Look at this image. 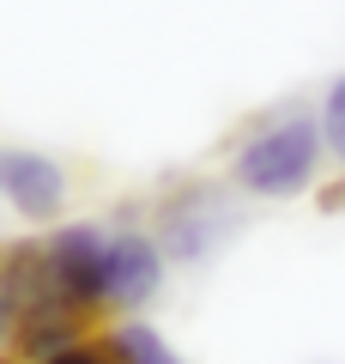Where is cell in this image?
Masks as SVG:
<instances>
[{
  "label": "cell",
  "instance_id": "cell-7",
  "mask_svg": "<svg viewBox=\"0 0 345 364\" xmlns=\"http://www.w3.org/2000/svg\"><path fill=\"white\" fill-rule=\"evenodd\" d=\"M321 146H327V164L345 170V73L333 79L327 91H321Z\"/></svg>",
  "mask_w": 345,
  "mask_h": 364
},
{
  "label": "cell",
  "instance_id": "cell-5",
  "mask_svg": "<svg viewBox=\"0 0 345 364\" xmlns=\"http://www.w3.org/2000/svg\"><path fill=\"white\" fill-rule=\"evenodd\" d=\"M103 231L109 225H91V219H73V225H55L43 243V267H49V286L61 291L67 304H79L85 316H103L97 310V267H103Z\"/></svg>",
  "mask_w": 345,
  "mask_h": 364
},
{
  "label": "cell",
  "instance_id": "cell-8",
  "mask_svg": "<svg viewBox=\"0 0 345 364\" xmlns=\"http://www.w3.org/2000/svg\"><path fill=\"white\" fill-rule=\"evenodd\" d=\"M31 364H115V358L103 352V340L91 334V340H79V346H61V352H49V358H31Z\"/></svg>",
  "mask_w": 345,
  "mask_h": 364
},
{
  "label": "cell",
  "instance_id": "cell-4",
  "mask_svg": "<svg viewBox=\"0 0 345 364\" xmlns=\"http://www.w3.org/2000/svg\"><path fill=\"white\" fill-rule=\"evenodd\" d=\"M73 176L61 158L31 152V146H0V200L13 207V219L25 225H61Z\"/></svg>",
  "mask_w": 345,
  "mask_h": 364
},
{
  "label": "cell",
  "instance_id": "cell-2",
  "mask_svg": "<svg viewBox=\"0 0 345 364\" xmlns=\"http://www.w3.org/2000/svg\"><path fill=\"white\" fill-rule=\"evenodd\" d=\"M152 243L170 267H206L230 237L243 231V207L224 182H176L152 207Z\"/></svg>",
  "mask_w": 345,
  "mask_h": 364
},
{
  "label": "cell",
  "instance_id": "cell-3",
  "mask_svg": "<svg viewBox=\"0 0 345 364\" xmlns=\"http://www.w3.org/2000/svg\"><path fill=\"white\" fill-rule=\"evenodd\" d=\"M170 279V261L158 255L146 225H109L103 231V267H97V310L103 316H140L158 304Z\"/></svg>",
  "mask_w": 345,
  "mask_h": 364
},
{
  "label": "cell",
  "instance_id": "cell-1",
  "mask_svg": "<svg viewBox=\"0 0 345 364\" xmlns=\"http://www.w3.org/2000/svg\"><path fill=\"white\" fill-rule=\"evenodd\" d=\"M321 170H327V146H321L315 109L285 104V109H267L255 128L236 134L224 188H230L236 200L285 207V200L315 195V188H321Z\"/></svg>",
  "mask_w": 345,
  "mask_h": 364
},
{
  "label": "cell",
  "instance_id": "cell-9",
  "mask_svg": "<svg viewBox=\"0 0 345 364\" xmlns=\"http://www.w3.org/2000/svg\"><path fill=\"white\" fill-rule=\"evenodd\" d=\"M13 358V310H6V298H0V364Z\"/></svg>",
  "mask_w": 345,
  "mask_h": 364
},
{
  "label": "cell",
  "instance_id": "cell-6",
  "mask_svg": "<svg viewBox=\"0 0 345 364\" xmlns=\"http://www.w3.org/2000/svg\"><path fill=\"white\" fill-rule=\"evenodd\" d=\"M97 340H103V352H109L115 364H188L146 316H109V328H103Z\"/></svg>",
  "mask_w": 345,
  "mask_h": 364
}]
</instances>
